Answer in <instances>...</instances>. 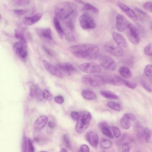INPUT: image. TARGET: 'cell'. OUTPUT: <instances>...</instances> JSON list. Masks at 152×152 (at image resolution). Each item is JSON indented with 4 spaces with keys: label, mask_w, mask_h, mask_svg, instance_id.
Returning <instances> with one entry per match:
<instances>
[{
    "label": "cell",
    "mask_w": 152,
    "mask_h": 152,
    "mask_svg": "<svg viewBox=\"0 0 152 152\" xmlns=\"http://www.w3.org/2000/svg\"><path fill=\"white\" fill-rule=\"evenodd\" d=\"M30 95L32 97H35L39 101L42 100L43 92L37 85L32 84L30 87Z\"/></svg>",
    "instance_id": "d6986e66"
},
{
    "label": "cell",
    "mask_w": 152,
    "mask_h": 152,
    "mask_svg": "<svg viewBox=\"0 0 152 152\" xmlns=\"http://www.w3.org/2000/svg\"><path fill=\"white\" fill-rule=\"evenodd\" d=\"M152 132L151 130L147 127L144 129V137L145 142L148 143L151 141Z\"/></svg>",
    "instance_id": "4dcf8cb0"
},
{
    "label": "cell",
    "mask_w": 152,
    "mask_h": 152,
    "mask_svg": "<svg viewBox=\"0 0 152 152\" xmlns=\"http://www.w3.org/2000/svg\"><path fill=\"white\" fill-rule=\"evenodd\" d=\"M64 34L66 39L70 41H74L75 37L72 32L68 31H64Z\"/></svg>",
    "instance_id": "ab89813d"
},
{
    "label": "cell",
    "mask_w": 152,
    "mask_h": 152,
    "mask_svg": "<svg viewBox=\"0 0 152 152\" xmlns=\"http://www.w3.org/2000/svg\"><path fill=\"white\" fill-rule=\"evenodd\" d=\"M21 145L22 151L24 152L27 151L28 149V140L25 136H23V138Z\"/></svg>",
    "instance_id": "60d3db41"
},
{
    "label": "cell",
    "mask_w": 152,
    "mask_h": 152,
    "mask_svg": "<svg viewBox=\"0 0 152 152\" xmlns=\"http://www.w3.org/2000/svg\"><path fill=\"white\" fill-rule=\"evenodd\" d=\"M123 85L132 89L135 88L137 86V85L135 83L124 79L123 81Z\"/></svg>",
    "instance_id": "f35d334b"
},
{
    "label": "cell",
    "mask_w": 152,
    "mask_h": 152,
    "mask_svg": "<svg viewBox=\"0 0 152 152\" xmlns=\"http://www.w3.org/2000/svg\"><path fill=\"white\" fill-rule=\"evenodd\" d=\"M43 49L45 52L50 56H53V52L49 48L45 46H43Z\"/></svg>",
    "instance_id": "816d5d0a"
},
{
    "label": "cell",
    "mask_w": 152,
    "mask_h": 152,
    "mask_svg": "<svg viewBox=\"0 0 152 152\" xmlns=\"http://www.w3.org/2000/svg\"><path fill=\"white\" fill-rule=\"evenodd\" d=\"M100 129L102 132L106 136L111 139H113V138L112 132L108 125L104 126Z\"/></svg>",
    "instance_id": "d6a6232c"
},
{
    "label": "cell",
    "mask_w": 152,
    "mask_h": 152,
    "mask_svg": "<svg viewBox=\"0 0 152 152\" xmlns=\"http://www.w3.org/2000/svg\"><path fill=\"white\" fill-rule=\"evenodd\" d=\"M117 4L121 10L131 19L136 21L138 19L137 16L135 12L129 7L122 2L118 1Z\"/></svg>",
    "instance_id": "4fadbf2b"
},
{
    "label": "cell",
    "mask_w": 152,
    "mask_h": 152,
    "mask_svg": "<svg viewBox=\"0 0 152 152\" xmlns=\"http://www.w3.org/2000/svg\"><path fill=\"white\" fill-rule=\"evenodd\" d=\"M53 22L54 27L59 37L62 39L64 35V31L61 26L58 20L56 17H54Z\"/></svg>",
    "instance_id": "cb8c5ba5"
},
{
    "label": "cell",
    "mask_w": 152,
    "mask_h": 152,
    "mask_svg": "<svg viewBox=\"0 0 152 152\" xmlns=\"http://www.w3.org/2000/svg\"><path fill=\"white\" fill-rule=\"evenodd\" d=\"M15 36L18 40L19 42L27 44L26 39L23 33L20 30L16 29L15 31Z\"/></svg>",
    "instance_id": "f546056e"
},
{
    "label": "cell",
    "mask_w": 152,
    "mask_h": 152,
    "mask_svg": "<svg viewBox=\"0 0 152 152\" xmlns=\"http://www.w3.org/2000/svg\"><path fill=\"white\" fill-rule=\"evenodd\" d=\"M28 149L27 151L29 152H33L34 151V148L32 142L30 138L28 140Z\"/></svg>",
    "instance_id": "f6af8a7d"
},
{
    "label": "cell",
    "mask_w": 152,
    "mask_h": 152,
    "mask_svg": "<svg viewBox=\"0 0 152 152\" xmlns=\"http://www.w3.org/2000/svg\"><path fill=\"white\" fill-rule=\"evenodd\" d=\"M64 142L66 147L69 149H72V145L70 140L68 136L66 134L63 135Z\"/></svg>",
    "instance_id": "d590c367"
},
{
    "label": "cell",
    "mask_w": 152,
    "mask_h": 152,
    "mask_svg": "<svg viewBox=\"0 0 152 152\" xmlns=\"http://www.w3.org/2000/svg\"><path fill=\"white\" fill-rule=\"evenodd\" d=\"M48 126L51 128H53L55 126V123L52 121H49L48 123Z\"/></svg>",
    "instance_id": "db71d44e"
},
{
    "label": "cell",
    "mask_w": 152,
    "mask_h": 152,
    "mask_svg": "<svg viewBox=\"0 0 152 152\" xmlns=\"http://www.w3.org/2000/svg\"><path fill=\"white\" fill-rule=\"evenodd\" d=\"M92 116L91 114L87 111H83L79 113L75 126V130L79 133L84 131L88 127Z\"/></svg>",
    "instance_id": "3957f363"
},
{
    "label": "cell",
    "mask_w": 152,
    "mask_h": 152,
    "mask_svg": "<svg viewBox=\"0 0 152 152\" xmlns=\"http://www.w3.org/2000/svg\"><path fill=\"white\" fill-rule=\"evenodd\" d=\"M119 72L121 76L125 78H130L132 75L130 69L126 66H121L119 69Z\"/></svg>",
    "instance_id": "f1b7e54d"
},
{
    "label": "cell",
    "mask_w": 152,
    "mask_h": 152,
    "mask_svg": "<svg viewBox=\"0 0 152 152\" xmlns=\"http://www.w3.org/2000/svg\"><path fill=\"white\" fill-rule=\"evenodd\" d=\"M77 2L83 5L82 8L83 10H89L92 11L95 13H97L99 12V10L93 5L88 4L85 3L81 0H76Z\"/></svg>",
    "instance_id": "d4e9b609"
},
{
    "label": "cell",
    "mask_w": 152,
    "mask_h": 152,
    "mask_svg": "<svg viewBox=\"0 0 152 152\" xmlns=\"http://www.w3.org/2000/svg\"><path fill=\"white\" fill-rule=\"evenodd\" d=\"M14 13L18 15H24L26 12V11L23 10H13Z\"/></svg>",
    "instance_id": "c3c4849f"
},
{
    "label": "cell",
    "mask_w": 152,
    "mask_h": 152,
    "mask_svg": "<svg viewBox=\"0 0 152 152\" xmlns=\"http://www.w3.org/2000/svg\"><path fill=\"white\" fill-rule=\"evenodd\" d=\"M43 65L46 69L51 74L59 77H63L64 75L56 66H54L46 60L43 61Z\"/></svg>",
    "instance_id": "2e32d148"
},
{
    "label": "cell",
    "mask_w": 152,
    "mask_h": 152,
    "mask_svg": "<svg viewBox=\"0 0 152 152\" xmlns=\"http://www.w3.org/2000/svg\"><path fill=\"white\" fill-rule=\"evenodd\" d=\"M135 10L138 12L144 15H147V14L145 11L139 8L136 7L135 8Z\"/></svg>",
    "instance_id": "f5cc1de1"
},
{
    "label": "cell",
    "mask_w": 152,
    "mask_h": 152,
    "mask_svg": "<svg viewBox=\"0 0 152 152\" xmlns=\"http://www.w3.org/2000/svg\"><path fill=\"white\" fill-rule=\"evenodd\" d=\"M13 3L17 6H23L28 4L29 0H12Z\"/></svg>",
    "instance_id": "8d00e7d4"
},
{
    "label": "cell",
    "mask_w": 152,
    "mask_h": 152,
    "mask_svg": "<svg viewBox=\"0 0 152 152\" xmlns=\"http://www.w3.org/2000/svg\"><path fill=\"white\" fill-rule=\"evenodd\" d=\"M55 101L59 104L63 103L64 101V99L61 96H58L55 97L54 99Z\"/></svg>",
    "instance_id": "7dc6e473"
},
{
    "label": "cell",
    "mask_w": 152,
    "mask_h": 152,
    "mask_svg": "<svg viewBox=\"0 0 152 152\" xmlns=\"http://www.w3.org/2000/svg\"><path fill=\"white\" fill-rule=\"evenodd\" d=\"M80 151L82 152H88L90 151L88 147L86 144L82 145L80 147Z\"/></svg>",
    "instance_id": "f907efd6"
},
{
    "label": "cell",
    "mask_w": 152,
    "mask_h": 152,
    "mask_svg": "<svg viewBox=\"0 0 152 152\" xmlns=\"http://www.w3.org/2000/svg\"><path fill=\"white\" fill-rule=\"evenodd\" d=\"M152 66L151 64L147 65L144 70L145 77L152 81Z\"/></svg>",
    "instance_id": "1f68e13d"
},
{
    "label": "cell",
    "mask_w": 152,
    "mask_h": 152,
    "mask_svg": "<svg viewBox=\"0 0 152 152\" xmlns=\"http://www.w3.org/2000/svg\"><path fill=\"white\" fill-rule=\"evenodd\" d=\"M127 36L129 41L133 44H139L140 38L138 31L135 26L129 23L127 28Z\"/></svg>",
    "instance_id": "ba28073f"
},
{
    "label": "cell",
    "mask_w": 152,
    "mask_h": 152,
    "mask_svg": "<svg viewBox=\"0 0 152 152\" xmlns=\"http://www.w3.org/2000/svg\"><path fill=\"white\" fill-rule=\"evenodd\" d=\"M36 32L38 36L45 41L48 42L53 41L51 31L49 28H37L36 29Z\"/></svg>",
    "instance_id": "8fae6325"
},
{
    "label": "cell",
    "mask_w": 152,
    "mask_h": 152,
    "mask_svg": "<svg viewBox=\"0 0 152 152\" xmlns=\"http://www.w3.org/2000/svg\"><path fill=\"white\" fill-rule=\"evenodd\" d=\"M79 68L83 72L88 73H95L100 72L102 70L101 65L94 62H88L80 64Z\"/></svg>",
    "instance_id": "52a82bcc"
},
{
    "label": "cell",
    "mask_w": 152,
    "mask_h": 152,
    "mask_svg": "<svg viewBox=\"0 0 152 152\" xmlns=\"http://www.w3.org/2000/svg\"><path fill=\"white\" fill-rule=\"evenodd\" d=\"M79 113L76 111H73L71 114L72 118L74 121H77L79 117Z\"/></svg>",
    "instance_id": "681fc988"
},
{
    "label": "cell",
    "mask_w": 152,
    "mask_h": 152,
    "mask_svg": "<svg viewBox=\"0 0 152 152\" xmlns=\"http://www.w3.org/2000/svg\"><path fill=\"white\" fill-rule=\"evenodd\" d=\"M106 83L110 85L120 86L123 85L124 79L121 77L115 75L109 76L105 78Z\"/></svg>",
    "instance_id": "ac0fdd59"
},
{
    "label": "cell",
    "mask_w": 152,
    "mask_h": 152,
    "mask_svg": "<svg viewBox=\"0 0 152 152\" xmlns=\"http://www.w3.org/2000/svg\"><path fill=\"white\" fill-rule=\"evenodd\" d=\"M75 4L69 2H62L58 4L54 10L56 17L58 19H65L74 12L76 9Z\"/></svg>",
    "instance_id": "7a4b0ae2"
},
{
    "label": "cell",
    "mask_w": 152,
    "mask_h": 152,
    "mask_svg": "<svg viewBox=\"0 0 152 152\" xmlns=\"http://www.w3.org/2000/svg\"><path fill=\"white\" fill-rule=\"evenodd\" d=\"M140 83L142 86L146 90L149 92H152V81L145 77L142 78L140 80Z\"/></svg>",
    "instance_id": "484cf974"
},
{
    "label": "cell",
    "mask_w": 152,
    "mask_h": 152,
    "mask_svg": "<svg viewBox=\"0 0 152 152\" xmlns=\"http://www.w3.org/2000/svg\"><path fill=\"white\" fill-rule=\"evenodd\" d=\"M114 136L117 138L119 137L121 135V132L119 129L115 126H113L112 128Z\"/></svg>",
    "instance_id": "b9f144b4"
},
{
    "label": "cell",
    "mask_w": 152,
    "mask_h": 152,
    "mask_svg": "<svg viewBox=\"0 0 152 152\" xmlns=\"http://www.w3.org/2000/svg\"><path fill=\"white\" fill-rule=\"evenodd\" d=\"M48 121V117L45 115H43L39 117L34 123V127L37 131H39L45 126Z\"/></svg>",
    "instance_id": "ffe728a7"
},
{
    "label": "cell",
    "mask_w": 152,
    "mask_h": 152,
    "mask_svg": "<svg viewBox=\"0 0 152 152\" xmlns=\"http://www.w3.org/2000/svg\"><path fill=\"white\" fill-rule=\"evenodd\" d=\"M79 22L80 26L84 30L94 29L96 27L94 20L87 13H84L80 15L79 18Z\"/></svg>",
    "instance_id": "8992f818"
},
{
    "label": "cell",
    "mask_w": 152,
    "mask_h": 152,
    "mask_svg": "<svg viewBox=\"0 0 152 152\" xmlns=\"http://www.w3.org/2000/svg\"><path fill=\"white\" fill-rule=\"evenodd\" d=\"M100 94L103 97L108 99H118V96L114 93L108 90H102Z\"/></svg>",
    "instance_id": "83f0119b"
},
{
    "label": "cell",
    "mask_w": 152,
    "mask_h": 152,
    "mask_svg": "<svg viewBox=\"0 0 152 152\" xmlns=\"http://www.w3.org/2000/svg\"><path fill=\"white\" fill-rule=\"evenodd\" d=\"M60 151L62 152H67V151L66 149L63 148L61 149Z\"/></svg>",
    "instance_id": "11a10c76"
},
{
    "label": "cell",
    "mask_w": 152,
    "mask_h": 152,
    "mask_svg": "<svg viewBox=\"0 0 152 152\" xmlns=\"http://www.w3.org/2000/svg\"><path fill=\"white\" fill-rule=\"evenodd\" d=\"M100 145L102 148L108 149L112 145V142L110 140L107 139H102L100 142Z\"/></svg>",
    "instance_id": "836d02e7"
},
{
    "label": "cell",
    "mask_w": 152,
    "mask_h": 152,
    "mask_svg": "<svg viewBox=\"0 0 152 152\" xmlns=\"http://www.w3.org/2000/svg\"><path fill=\"white\" fill-rule=\"evenodd\" d=\"M112 36L115 42L121 48H126L127 47V42L122 35L117 32H113Z\"/></svg>",
    "instance_id": "e0dca14e"
},
{
    "label": "cell",
    "mask_w": 152,
    "mask_h": 152,
    "mask_svg": "<svg viewBox=\"0 0 152 152\" xmlns=\"http://www.w3.org/2000/svg\"><path fill=\"white\" fill-rule=\"evenodd\" d=\"M152 43H150L147 45L144 49V53L146 56H151L152 55Z\"/></svg>",
    "instance_id": "74e56055"
},
{
    "label": "cell",
    "mask_w": 152,
    "mask_h": 152,
    "mask_svg": "<svg viewBox=\"0 0 152 152\" xmlns=\"http://www.w3.org/2000/svg\"><path fill=\"white\" fill-rule=\"evenodd\" d=\"M63 75H69L75 72L76 69L75 67L69 63H61L57 64L56 66Z\"/></svg>",
    "instance_id": "9a60e30c"
},
{
    "label": "cell",
    "mask_w": 152,
    "mask_h": 152,
    "mask_svg": "<svg viewBox=\"0 0 152 152\" xmlns=\"http://www.w3.org/2000/svg\"><path fill=\"white\" fill-rule=\"evenodd\" d=\"M86 140L90 144L94 147H96L98 144L99 139L98 135L94 132H90L86 135Z\"/></svg>",
    "instance_id": "603a6c76"
},
{
    "label": "cell",
    "mask_w": 152,
    "mask_h": 152,
    "mask_svg": "<svg viewBox=\"0 0 152 152\" xmlns=\"http://www.w3.org/2000/svg\"><path fill=\"white\" fill-rule=\"evenodd\" d=\"M1 15H0V20L1 19Z\"/></svg>",
    "instance_id": "9f6ffc18"
},
{
    "label": "cell",
    "mask_w": 152,
    "mask_h": 152,
    "mask_svg": "<svg viewBox=\"0 0 152 152\" xmlns=\"http://www.w3.org/2000/svg\"><path fill=\"white\" fill-rule=\"evenodd\" d=\"M70 52L75 57L90 60L98 57L100 50L96 45L91 44H81L71 46Z\"/></svg>",
    "instance_id": "6da1fadb"
},
{
    "label": "cell",
    "mask_w": 152,
    "mask_h": 152,
    "mask_svg": "<svg viewBox=\"0 0 152 152\" xmlns=\"http://www.w3.org/2000/svg\"><path fill=\"white\" fill-rule=\"evenodd\" d=\"M122 150L123 152H128L130 151V146L127 142L122 143L121 144Z\"/></svg>",
    "instance_id": "bcb514c9"
},
{
    "label": "cell",
    "mask_w": 152,
    "mask_h": 152,
    "mask_svg": "<svg viewBox=\"0 0 152 152\" xmlns=\"http://www.w3.org/2000/svg\"><path fill=\"white\" fill-rule=\"evenodd\" d=\"M136 119V117L133 114L127 113L124 115L120 119L121 126L124 129H128L131 126L132 122L135 120Z\"/></svg>",
    "instance_id": "7c38bea8"
},
{
    "label": "cell",
    "mask_w": 152,
    "mask_h": 152,
    "mask_svg": "<svg viewBox=\"0 0 152 152\" xmlns=\"http://www.w3.org/2000/svg\"><path fill=\"white\" fill-rule=\"evenodd\" d=\"M129 23L126 18L123 15L118 14L116 16V27L117 30L123 32L126 29Z\"/></svg>",
    "instance_id": "5bb4252c"
},
{
    "label": "cell",
    "mask_w": 152,
    "mask_h": 152,
    "mask_svg": "<svg viewBox=\"0 0 152 152\" xmlns=\"http://www.w3.org/2000/svg\"><path fill=\"white\" fill-rule=\"evenodd\" d=\"M99 62L102 67L109 71L115 70L116 67V64L115 60L111 57L107 55L101 56Z\"/></svg>",
    "instance_id": "9c48e42d"
},
{
    "label": "cell",
    "mask_w": 152,
    "mask_h": 152,
    "mask_svg": "<svg viewBox=\"0 0 152 152\" xmlns=\"http://www.w3.org/2000/svg\"><path fill=\"white\" fill-rule=\"evenodd\" d=\"M41 13H37L31 17H25L23 19V23L27 26L32 25L39 21L42 17Z\"/></svg>",
    "instance_id": "44dd1931"
},
{
    "label": "cell",
    "mask_w": 152,
    "mask_h": 152,
    "mask_svg": "<svg viewBox=\"0 0 152 152\" xmlns=\"http://www.w3.org/2000/svg\"><path fill=\"white\" fill-rule=\"evenodd\" d=\"M107 105L110 108L116 111H120L121 110V106L118 103L110 101L108 102Z\"/></svg>",
    "instance_id": "e575fe53"
},
{
    "label": "cell",
    "mask_w": 152,
    "mask_h": 152,
    "mask_svg": "<svg viewBox=\"0 0 152 152\" xmlns=\"http://www.w3.org/2000/svg\"><path fill=\"white\" fill-rule=\"evenodd\" d=\"M13 49L15 54L19 58L23 59L27 56L28 54L27 44L18 41L14 44Z\"/></svg>",
    "instance_id": "30bf717a"
},
{
    "label": "cell",
    "mask_w": 152,
    "mask_h": 152,
    "mask_svg": "<svg viewBox=\"0 0 152 152\" xmlns=\"http://www.w3.org/2000/svg\"><path fill=\"white\" fill-rule=\"evenodd\" d=\"M104 47L107 52L115 57H120L124 55L123 48L115 42L111 41L107 42L104 44Z\"/></svg>",
    "instance_id": "5b68a950"
},
{
    "label": "cell",
    "mask_w": 152,
    "mask_h": 152,
    "mask_svg": "<svg viewBox=\"0 0 152 152\" xmlns=\"http://www.w3.org/2000/svg\"><path fill=\"white\" fill-rule=\"evenodd\" d=\"M82 95L84 98L89 100H94L96 98V95L94 92L88 89H85L83 91Z\"/></svg>",
    "instance_id": "4316f807"
},
{
    "label": "cell",
    "mask_w": 152,
    "mask_h": 152,
    "mask_svg": "<svg viewBox=\"0 0 152 152\" xmlns=\"http://www.w3.org/2000/svg\"><path fill=\"white\" fill-rule=\"evenodd\" d=\"M43 97L46 100L50 101L52 98V96L49 91L47 90H44L43 93Z\"/></svg>",
    "instance_id": "7bdbcfd3"
},
{
    "label": "cell",
    "mask_w": 152,
    "mask_h": 152,
    "mask_svg": "<svg viewBox=\"0 0 152 152\" xmlns=\"http://www.w3.org/2000/svg\"><path fill=\"white\" fill-rule=\"evenodd\" d=\"M152 2L149 1L143 4V8L146 10L150 12H152Z\"/></svg>",
    "instance_id": "ee69618b"
},
{
    "label": "cell",
    "mask_w": 152,
    "mask_h": 152,
    "mask_svg": "<svg viewBox=\"0 0 152 152\" xmlns=\"http://www.w3.org/2000/svg\"><path fill=\"white\" fill-rule=\"evenodd\" d=\"M76 16L77 14L75 11L69 16L65 19L64 24L69 30L68 31L72 32L73 31Z\"/></svg>",
    "instance_id": "7402d4cb"
},
{
    "label": "cell",
    "mask_w": 152,
    "mask_h": 152,
    "mask_svg": "<svg viewBox=\"0 0 152 152\" xmlns=\"http://www.w3.org/2000/svg\"><path fill=\"white\" fill-rule=\"evenodd\" d=\"M82 80L85 84L94 87H101L106 83L105 77L96 74L84 75L82 77Z\"/></svg>",
    "instance_id": "277c9868"
}]
</instances>
